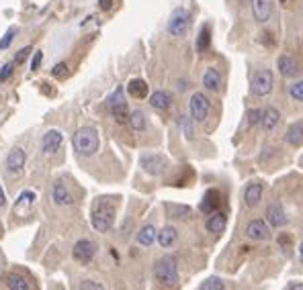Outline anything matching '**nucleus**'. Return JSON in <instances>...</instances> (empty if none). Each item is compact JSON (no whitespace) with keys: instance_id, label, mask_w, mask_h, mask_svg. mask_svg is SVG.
<instances>
[{"instance_id":"nucleus-1","label":"nucleus","mask_w":303,"mask_h":290,"mask_svg":"<svg viewBox=\"0 0 303 290\" xmlns=\"http://www.w3.org/2000/svg\"><path fill=\"white\" fill-rule=\"evenodd\" d=\"M90 223L96 231H101V233H107V231L113 229V225H115V204L107 196H101L92 204Z\"/></svg>"},{"instance_id":"nucleus-2","label":"nucleus","mask_w":303,"mask_h":290,"mask_svg":"<svg viewBox=\"0 0 303 290\" xmlns=\"http://www.w3.org/2000/svg\"><path fill=\"white\" fill-rule=\"evenodd\" d=\"M74 149L82 156H94L101 149V137L94 127H80L72 137Z\"/></svg>"},{"instance_id":"nucleus-3","label":"nucleus","mask_w":303,"mask_h":290,"mask_svg":"<svg viewBox=\"0 0 303 290\" xmlns=\"http://www.w3.org/2000/svg\"><path fill=\"white\" fill-rule=\"evenodd\" d=\"M154 276L162 282V284H176L178 282V264H176V259L166 256V258H160L156 261V266H154Z\"/></svg>"},{"instance_id":"nucleus-4","label":"nucleus","mask_w":303,"mask_h":290,"mask_svg":"<svg viewBox=\"0 0 303 290\" xmlns=\"http://www.w3.org/2000/svg\"><path fill=\"white\" fill-rule=\"evenodd\" d=\"M109 110H111L113 119L119 123V125H125L129 123V110H127V102H125V96H123V88H115V92L109 96Z\"/></svg>"},{"instance_id":"nucleus-5","label":"nucleus","mask_w":303,"mask_h":290,"mask_svg":"<svg viewBox=\"0 0 303 290\" xmlns=\"http://www.w3.org/2000/svg\"><path fill=\"white\" fill-rule=\"evenodd\" d=\"M189 27H190V15L185 8H176L168 19L166 29L172 37H185L189 33Z\"/></svg>"},{"instance_id":"nucleus-6","label":"nucleus","mask_w":303,"mask_h":290,"mask_svg":"<svg viewBox=\"0 0 303 290\" xmlns=\"http://www.w3.org/2000/svg\"><path fill=\"white\" fill-rule=\"evenodd\" d=\"M140 163H142L144 172H148L150 176H162L168 170V160L160 154H146V156H142Z\"/></svg>"},{"instance_id":"nucleus-7","label":"nucleus","mask_w":303,"mask_h":290,"mask_svg":"<svg viewBox=\"0 0 303 290\" xmlns=\"http://www.w3.org/2000/svg\"><path fill=\"white\" fill-rule=\"evenodd\" d=\"M209 108H211V104H209V98H207V96H205V94L195 92V94L190 96L189 110H190V117L195 119V121L203 123L205 119L209 117Z\"/></svg>"},{"instance_id":"nucleus-8","label":"nucleus","mask_w":303,"mask_h":290,"mask_svg":"<svg viewBox=\"0 0 303 290\" xmlns=\"http://www.w3.org/2000/svg\"><path fill=\"white\" fill-rule=\"evenodd\" d=\"M94 256H96V243L90 239H80L72 247V258L80 264H90Z\"/></svg>"},{"instance_id":"nucleus-9","label":"nucleus","mask_w":303,"mask_h":290,"mask_svg":"<svg viewBox=\"0 0 303 290\" xmlns=\"http://www.w3.org/2000/svg\"><path fill=\"white\" fill-rule=\"evenodd\" d=\"M272 72L266 70V67H260V70L254 74L252 78V92L256 96H266L272 90Z\"/></svg>"},{"instance_id":"nucleus-10","label":"nucleus","mask_w":303,"mask_h":290,"mask_svg":"<svg viewBox=\"0 0 303 290\" xmlns=\"http://www.w3.org/2000/svg\"><path fill=\"white\" fill-rule=\"evenodd\" d=\"M246 237H250L254 241H265L270 237V227L263 219H252L250 223L246 225Z\"/></svg>"},{"instance_id":"nucleus-11","label":"nucleus","mask_w":303,"mask_h":290,"mask_svg":"<svg viewBox=\"0 0 303 290\" xmlns=\"http://www.w3.org/2000/svg\"><path fill=\"white\" fill-rule=\"evenodd\" d=\"M25 161H27V154H25V149L21 147H15V149H10L8 151V156H6V172L8 174H21L23 168H25Z\"/></svg>"},{"instance_id":"nucleus-12","label":"nucleus","mask_w":303,"mask_h":290,"mask_svg":"<svg viewBox=\"0 0 303 290\" xmlns=\"http://www.w3.org/2000/svg\"><path fill=\"white\" fill-rule=\"evenodd\" d=\"M62 143H64V135L58 129H49L43 135V139H41V149H43L45 156H53L62 147Z\"/></svg>"},{"instance_id":"nucleus-13","label":"nucleus","mask_w":303,"mask_h":290,"mask_svg":"<svg viewBox=\"0 0 303 290\" xmlns=\"http://www.w3.org/2000/svg\"><path fill=\"white\" fill-rule=\"evenodd\" d=\"M51 198H53V202H56L58 206H70L74 202L72 192H70V188L66 186L64 180H58L56 184H53V188H51Z\"/></svg>"},{"instance_id":"nucleus-14","label":"nucleus","mask_w":303,"mask_h":290,"mask_svg":"<svg viewBox=\"0 0 303 290\" xmlns=\"http://www.w3.org/2000/svg\"><path fill=\"white\" fill-rule=\"evenodd\" d=\"M277 67H279V72L285 76V78H293L299 74L301 70V64L297 62V58H293V55H281V58L277 60Z\"/></svg>"},{"instance_id":"nucleus-15","label":"nucleus","mask_w":303,"mask_h":290,"mask_svg":"<svg viewBox=\"0 0 303 290\" xmlns=\"http://www.w3.org/2000/svg\"><path fill=\"white\" fill-rule=\"evenodd\" d=\"M219 204H222V192L211 188V190L205 192V196L201 200V211L205 215H211V213H215L219 209Z\"/></svg>"},{"instance_id":"nucleus-16","label":"nucleus","mask_w":303,"mask_h":290,"mask_svg":"<svg viewBox=\"0 0 303 290\" xmlns=\"http://www.w3.org/2000/svg\"><path fill=\"white\" fill-rule=\"evenodd\" d=\"M272 12V0H252V17L256 23H266Z\"/></svg>"},{"instance_id":"nucleus-17","label":"nucleus","mask_w":303,"mask_h":290,"mask_svg":"<svg viewBox=\"0 0 303 290\" xmlns=\"http://www.w3.org/2000/svg\"><path fill=\"white\" fill-rule=\"evenodd\" d=\"M266 221L270 223V227H285L287 223V215L283 211V206L279 202H270L266 206Z\"/></svg>"},{"instance_id":"nucleus-18","label":"nucleus","mask_w":303,"mask_h":290,"mask_svg":"<svg viewBox=\"0 0 303 290\" xmlns=\"http://www.w3.org/2000/svg\"><path fill=\"white\" fill-rule=\"evenodd\" d=\"M260 198H263V184H260V182H250L246 186V190H244V202H246V206L254 209V206L260 202Z\"/></svg>"},{"instance_id":"nucleus-19","label":"nucleus","mask_w":303,"mask_h":290,"mask_svg":"<svg viewBox=\"0 0 303 290\" xmlns=\"http://www.w3.org/2000/svg\"><path fill=\"white\" fill-rule=\"evenodd\" d=\"M178 239V231L172 227V225H166V227H162L158 231V235H156V241L160 247H164V250H168V247H172Z\"/></svg>"},{"instance_id":"nucleus-20","label":"nucleus","mask_w":303,"mask_h":290,"mask_svg":"<svg viewBox=\"0 0 303 290\" xmlns=\"http://www.w3.org/2000/svg\"><path fill=\"white\" fill-rule=\"evenodd\" d=\"M203 86L207 90H211V92H217L219 88H222V74H219L217 67L209 65L207 70H205V74H203Z\"/></svg>"},{"instance_id":"nucleus-21","label":"nucleus","mask_w":303,"mask_h":290,"mask_svg":"<svg viewBox=\"0 0 303 290\" xmlns=\"http://www.w3.org/2000/svg\"><path fill=\"white\" fill-rule=\"evenodd\" d=\"M207 231L209 233H222L224 229H226V225H227V215L226 213H222V211H215V213H211L209 215V219H207Z\"/></svg>"},{"instance_id":"nucleus-22","label":"nucleus","mask_w":303,"mask_h":290,"mask_svg":"<svg viewBox=\"0 0 303 290\" xmlns=\"http://www.w3.org/2000/svg\"><path fill=\"white\" fill-rule=\"evenodd\" d=\"M150 104H152V108H156V110H166L172 104V96L166 90H156V92H152V96H150Z\"/></svg>"},{"instance_id":"nucleus-23","label":"nucleus","mask_w":303,"mask_h":290,"mask_svg":"<svg viewBox=\"0 0 303 290\" xmlns=\"http://www.w3.org/2000/svg\"><path fill=\"white\" fill-rule=\"evenodd\" d=\"M285 141H287L289 145H303V121L293 123V125L287 129Z\"/></svg>"},{"instance_id":"nucleus-24","label":"nucleus","mask_w":303,"mask_h":290,"mask_svg":"<svg viewBox=\"0 0 303 290\" xmlns=\"http://www.w3.org/2000/svg\"><path fill=\"white\" fill-rule=\"evenodd\" d=\"M127 92H129L131 98H137V100L146 98V96H148V84H146V80H142V78L131 80L129 84H127Z\"/></svg>"},{"instance_id":"nucleus-25","label":"nucleus","mask_w":303,"mask_h":290,"mask_svg":"<svg viewBox=\"0 0 303 290\" xmlns=\"http://www.w3.org/2000/svg\"><path fill=\"white\" fill-rule=\"evenodd\" d=\"M279 121H281V113L274 106H268L266 110H263V127H265V131H272L274 127L279 125Z\"/></svg>"},{"instance_id":"nucleus-26","label":"nucleus","mask_w":303,"mask_h":290,"mask_svg":"<svg viewBox=\"0 0 303 290\" xmlns=\"http://www.w3.org/2000/svg\"><path fill=\"white\" fill-rule=\"evenodd\" d=\"M156 235H158V231H156L154 225H144L140 231H137V243L144 245V247H150L156 241Z\"/></svg>"},{"instance_id":"nucleus-27","label":"nucleus","mask_w":303,"mask_h":290,"mask_svg":"<svg viewBox=\"0 0 303 290\" xmlns=\"http://www.w3.org/2000/svg\"><path fill=\"white\" fill-rule=\"evenodd\" d=\"M209 47H211V29H209V25H205L197 37V51L205 53V51H209Z\"/></svg>"},{"instance_id":"nucleus-28","label":"nucleus","mask_w":303,"mask_h":290,"mask_svg":"<svg viewBox=\"0 0 303 290\" xmlns=\"http://www.w3.org/2000/svg\"><path fill=\"white\" fill-rule=\"evenodd\" d=\"M4 282H6L8 290H29V280L23 278L21 274H8Z\"/></svg>"},{"instance_id":"nucleus-29","label":"nucleus","mask_w":303,"mask_h":290,"mask_svg":"<svg viewBox=\"0 0 303 290\" xmlns=\"http://www.w3.org/2000/svg\"><path fill=\"white\" fill-rule=\"evenodd\" d=\"M129 125L135 131H144L146 129V115L142 113V110H133V113H129Z\"/></svg>"},{"instance_id":"nucleus-30","label":"nucleus","mask_w":303,"mask_h":290,"mask_svg":"<svg viewBox=\"0 0 303 290\" xmlns=\"http://www.w3.org/2000/svg\"><path fill=\"white\" fill-rule=\"evenodd\" d=\"M199 290H226V282L222 278H217V276H211V278H207Z\"/></svg>"},{"instance_id":"nucleus-31","label":"nucleus","mask_w":303,"mask_h":290,"mask_svg":"<svg viewBox=\"0 0 303 290\" xmlns=\"http://www.w3.org/2000/svg\"><path fill=\"white\" fill-rule=\"evenodd\" d=\"M33 200H35V192L25 190V192H21V196L17 198L15 209H21V206H29V204H33Z\"/></svg>"},{"instance_id":"nucleus-32","label":"nucleus","mask_w":303,"mask_h":290,"mask_svg":"<svg viewBox=\"0 0 303 290\" xmlns=\"http://www.w3.org/2000/svg\"><path fill=\"white\" fill-rule=\"evenodd\" d=\"M12 74H15V62L4 64L2 67H0V84H2V82H6V80H10Z\"/></svg>"},{"instance_id":"nucleus-33","label":"nucleus","mask_w":303,"mask_h":290,"mask_svg":"<svg viewBox=\"0 0 303 290\" xmlns=\"http://www.w3.org/2000/svg\"><path fill=\"white\" fill-rule=\"evenodd\" d=\"M51 76L56 78V80H64L68 76V65H66V62H60V64L53 65L51 67Z\"/></svg>"},{"instance_id":"nucleus-34","label":"nucleus","mask_w":303,"mask_h":290,"mask_svg":"<svg viewBox=\"0 0 303 290\" xmlns=\"http://www.w3.org/2000/svg\"><path fill=\"white\" fill-rule=\"evenodd\" d=\"M178 125H181V129H183L187 139H192V123L189 121V117L181 115V119H178Z\"/></svg>"},{"instance_id":"nucleus-35","label":"nucleus","mask_w":303,"mask_h":290,"mask_svg":"<svg viewBox=\"0 0 303 290\" xmlns=\"http://www.w3.org/2000/svg\"><path fill=\"white\" fill-rule=\"evenodd\" d=\"M260 121H263V110H260V108H252V110H248V125L254 127V125H258Z\"/></svg>"},{"instance_id":"nucleus-36","label":"nucleus","mask_w":303,"mask_h":290,"mask_svg":"<svg viewBox=\"0 0 303 290\" xmlns=\"http://www.w3.org/2000/svg\"><path fill=\"white\" fill-rule=\"evenodd\" d=\"M15 35H17V27H10V29L4 33V37L0 39V49H6V47L12 43V39H15Z\"/></svg>"},{"instance_id":"nucleus-37","label":"nucleus","mask_w":303,"mask_h":290,"mask_svg":"<svg viewBox=\"0 0 303 290\" xmlns=\"http://www.w3.org/2000/svg\"><path fill=\"white\" fill-rule=\"evenodd\" d=\"M33 53V47L31 45H27V47H23V49H19V53L15 55V60H12V62H15V65H21L27 58H29V55Z\"/></svg>"},{"instance_id":"nucleus-38","label":"nucleus","mask_w":303,"mask_h":290,"mask_svg":"<svg viewBox=\"0 0 303 290\" xmlns=\"http://www.w3.org/2000/svg\"><path fill=\"white\" fill-rule=\"evenodd\" d=\"M291 96L295 100H299V102H303V80H297L295 84H291Z\"/></svg>"},{"instance_id":"nucleus-39","label":"nucleus","mask_w":303,"mask_h":290,"mask_svg":"<svg viewBox=\"0 0 303 290\" xmlns=\"http://www.w3.org/2000/svg\"><path fill=\"white\" fill-rule=\"evenodd\" d=\"M80 290H105V286L99 284V282H94V280H82Z\"/></svg>"},{"instance_id":"nucleus-40","label":"nucleus","mask_w":303,"mask_h":290,"mask_svg":"<svg viewBox=\"0 0 303 290\" xmlns=\"http://www.w3.org/2000/svg\"><path fill=\"white\" fill-rule=\"evenodd\" d=\"M41 62H43V53H41V51H35V53H33V62H31V70H33V72L41 67Z\"/></svg>"},{"instance_id":"nucleus-41","label":"nucleus","mask_w":303,"mask_h":290,"mask_svg":"<svg viewBox=\"0 0 303 290\" xmlns=\"http://www.w3.org/2000/svg\"><path fill=\"white\" fill-rule=\"evenodd\" d=\"M99 8L103 12H109V10L113 8V0H99Z\"/></svg>"},{"instance_id":"nucleus-42","label":"nucleus","mask_w":303,"mask_h":290,"mask_svg":"<svg viewBox=\"0 0 303 290\" xmlns=\"http://www.w3.org/2000/svg\"><path fill=\"white\" fill-rule=\"evenodd\" d=\"M289 290H303V282H293V284H289Z\"/></svg>"},{"instance_id":"nucleus-43","label":"nucleus","mask_w":303,"mask_h":290,"mask_svg":"<svg viewBox=\"0 0 303 290\" xmlns=\"http://www.w3.org/2000/svg\"><path fill=\"white\" fill-rule=\"evenodd\" d=\"M4 202H6V196H4V190L0 188V206H4Z\"/></svg>"},{"instance_id":"nucleus-44","label":"nucleus","mask_w":303,"mask_h":290,"mask_svg":"<svg viewBox=\"0 0 303 290\" xmlns=\"http://www.w3.org/2000/svg\"><path fill=\"white\" fill-rule=\"evenodd\" d=\"M299 259H301V264H303V239L299 243Z\"/></svg>"},{"instance_id":"nucleus-45","label":"nucleus","mask_w":303,"mask_h":290,"mask_svg":"<svg viewBox=\"0 0 303 290\" xmlns=\"http://www.w3.org/2000/svg\"><path fill=\"white\" fill-rule=\"evenodd\" d=\"M0 231H2V229H0Z\"/></svg>"}]
</instances>
